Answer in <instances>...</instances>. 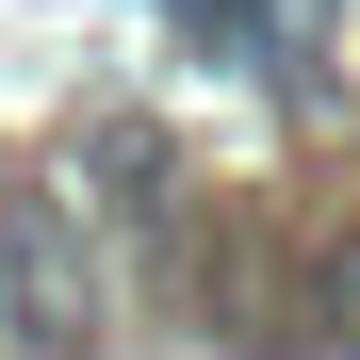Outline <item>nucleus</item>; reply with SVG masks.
Listing matches in <instances>:
<instances>
[{
    "label": "nucleus",
    "instance_id": "nucleus-3",
    "mask_svg": "<svg viewBox=\"0 0 360 360\" xmlns=\"http://www.w3.org/2000/svg\"><path fill=\"white\" fill-rule=\"evenodd\" d=\"M0 344H17V311H0Z\"/></svg>",
    "mask_w": 360,
    "mask_h": 360
},
{
    "label": "nucleus",
    "instance_id": "nucleus-2",
    "mask_svg": "<svg viewBox=\"0 0 360 360\" xmlns=\"http://www.w3.org/2000/svg\"><path fill=\"white\" fill-rule=\"evenodd\" d=\"M82 180H98L115 213H164V197H180V164H164L148 131H98V148H82Z\"/></svg>",
    "mask_w": 360,
    "mask_h": 360
},
{
    "label": "nucleus",
    "instance_id": "nucleus-1",
    "mask_svg": "<svg viewBox=\"0 0 360 360\" xmlns=\"http://www.w3.org/2000/svg\"><path fill=\"white\" fill-rule=\"evenodd\" d=\"M0 311H17V360H66L82 328H98V229H82V197L66 180H0Z\"/></svg>",
    "mask_w": 360,
    "mask_h": 360
}]
</instances>
